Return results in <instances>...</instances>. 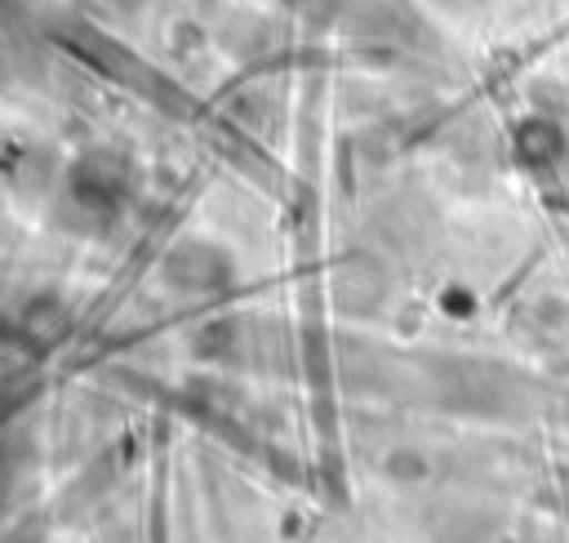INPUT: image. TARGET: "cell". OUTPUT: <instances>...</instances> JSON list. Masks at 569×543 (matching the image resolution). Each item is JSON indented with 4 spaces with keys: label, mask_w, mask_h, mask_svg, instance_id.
Masks as SVG:
<instances>
[{
    "label": "cell",
    "mask_w": 569,
    "mask_h": 543,
    "mask_svg": "<svg viewBox=\"0 0 569 543\" xmlns=\"http://www.w3.org/2000/svg\"><path fill=\"white\" fill-rule=\"evenodd\" d=\"M169 276L187 289H213L227 276V258L213 245H178L169 254Z\"/></svg>",
    "instance_id": "obj_1"
},
{
    "label": "cell",
    "mask_w": 569,
    "mask_h": 543,
    "mask_svg": "<svg viewBox=\"0 0 569 543\" xmlns=\"http://www.w3.org/2000/svg\"><path fill=\"white\" fill-rule=\"evenodd\" d=\"M116 4H124V9H133V4H138V0H116Z\"/></svg>",
    "instance_id": "obj_2"
}]
</instances>
